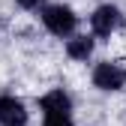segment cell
Masks as SVG:
<instances>
[{"label":"cell","instance_id":"obj_2","mask_svg":"<svg viewBox=\"0 0 126 126\" xmlns=\"http://www.w3.org/2000/svg\"><path fill=\"white\" fill-rule=\"evenodd\" d=\"M123 81H126V72L120 66H114V63H99L96 72H93V84L102 90H120Z\"/></svg>","mask_w":126,"mask_h":126},{"label":"cell","instance_id":"obj_1","mask_svg":"<svg viewBox=\"0 0 126 126\" xmlns=\"http://www.w3.org/2000/svg\"><path fill=\"white\" fill-rule=\"evenodd\" d=\"M42 21H45V27H48L54 36H69L75 30V15L66 6H48L42 12Z\"/></svg>","mask_w":126,"mask_h":126},{"label":"cell","instance_id":"obj_4","mask_svg":"<svg viewBox=\"0 0 126 126\" xmlns=\"http://www.w3.org/2000/svg\"><path fill=\"white\" fill-rule=\"evenodd\" d=\"M114 24H117V9L114 6H102V9L93 12V30L99 36H108L114 30Z\"/></svg>","mask_w":126,"mask_h":126},{"label":"cell","instance_id":"obj_8","mask_svg":"<svg viewBox=\"0 0 126 126\" xmlns=\"http://www.w3.org/2000/svg\"><path fill=\"white\" fill-rule=\"evenodd\" d=\"M42 0H18V6H24V9H33V6H39Z\"/></svg>","mask_w":126,"mask_h":126},{"label":"cell","instance_id":"obj_3","mask_svg":"<svg viewBox=\"0 0 126 126\" xmlns=\"http://www.w3.org/2000/svg\"><path fill=\"white\" fill-rule=\"evenodd\" d=\"M0 123L3 126H27V111L18 99L3 96L0 99Z\"/></svg>","mask_w":126,"mask_h":126},{"label":"cell","instance_id":"obj_7","mask_svg":"<svg viewBox=\"0 0 126 126\" xmlns=\"http://www.w3.org/2000/svg\"><path fill=\"white\" fill-rule=\"evenodd\" d=\"M45 126H72L69 114H45Z\"/></svg>","mask_w":126,"mask_h":126},{"label":"cell","instance_id":"obj_6","mask_svg":"<svg viewBox=\"0 0 126 126\" xmlns=\"http://www.w3.org/2000/svg\"><path fill=\"white\" fill-rule=\"evenodd\" d=\"M66 51H69V57L81 60V57H87V54L93 51V42H90L87 36H81V39H72V42L66 45Z\"/></svg>","mask_w":126,"mask_h":126},{"label":"cell","instance_id":"obj_5","mask_svg":"<svg viewBox=\"0 0 126 126\" xmlns=\"http://www.w3.org/2000/svg\"><path fill=\"white\" fill-rule=\"evenodd\" d=\"M42 111L45 114H69V96L63 90H51L42 99Z\"/></svg>","mask_w":126,"mask_h":126}]
</instances>
